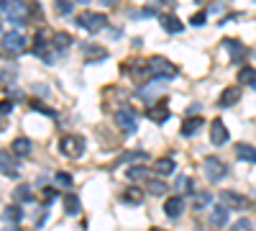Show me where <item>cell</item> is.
<instances>
[{"instance_id": "23", "label": "cell", "mask_w": 256, "mask_h": 231, "mask_svg": "<svg viewBox=\"0 0 256 231\" xmlns=\"http://www.w3.org/2000/svg\"><path fill=\"white\" fill-rule=\"evenodd\" d=\"M13 198H16L18 203H31V200H34V193H31V185H20V187H16V193H13Z\"/></svg>"}, {"instance_id": "17", "label": "cell", "mask_w": 256, "mask_h": 231, "mask_svg": "<svg viewBox=\"0 0 256 231\" xmlns=\"http://www.w3.org/2000/svg\"><path fill=\"white\" fill-rule=\"evenodd\" d=\"M146 116H148V118H152L154 123H164V121L169 118V108L164 106V103H162V106H148V111H146Z\"/></svg>"}, {"instance_id": "2", "label": "cell", "mask_w": 256, "mask_h": 231, "mask_svg": "<svg viewBox=\"0 0 256 231\" xmlns=\"http://www.w3.org/2000/svg\"><path fill=\"white\" fill-rule=\"evenodd\" d=\"M77 26H80V29H84L88 34H98V31H102L105 26H108V18H105V13L88 11V13L77 16Z\"/></svg>"}, {"instance_id": "9", "label": "cell", "mask_w": 256, "mask_h": 231, "mask_svg": "<svg viewBox=\"0 0 256 231\" xmlns=\"http://www.w3.org/2000/svg\"><path fill=\"white\" fill-rule=\"evenodd\" d=\"M228 141V129H226V123L220 118H216L210 123V144H216V146H223Z\"/></svg>"}, {"instance_id": "5", "label": "cell", "mask_w": 256, "mask_h": 231, "mask_svg": "<svg viewBox=\"0 0 256 231\" xmlns=\"http://www.w3.org/2000/svg\"><path fill=\"white\" fill-rule=\"evenodd\" d=\"M6 18L10 21L13 26H26V13H28V6L24 0H8L6 3Z\"/></svg>"}, {"instance_id": "24", "label": "cell", "mask_w": 256, "mask_h": 231, "mask_svg": "<svg viewBox=\"0 0 256 231\" xmlns=\"http://www.w3.org/2000/svg\"><path fill=\"white\" fill-rule=\"evenodd\" d=\"M238 82H244V85H251V88L256 90V70L244 67V70L238 72Z\"/></svg>"}, {"instance_id": "46", "label": "cell", "mask_w": 256, "mask_h": 231, "mask_svg": "<svg viewBox=\"0 0 256 231\" xmlns=\"http://www.w3.org/2000/svg\"><path fill=\"white\" fill-rule=\"evenodd\" d=\"M8 231H16V228H8Z\"/></svg>"}, {"instance_id": "39", "label": "cell", "mask_w": 256, "mask_h": 231, "mask_svg": "<svg viewBox=\"0 0 256 231\" xmlns=\"http://www.w3.org/2000/svg\"><path fill=\"white\" fill-rule=\"evenodd\" d=\"M10 111H13V103H10V100L0 103V113H10Z\"/></svg>"}, {"instance_id": "37", "label": "cell", "mask_w": 256, "mask_h": 231, "mask_svg": "<svg viewBox=\"0 0 256 231\" xmlns=\"http://www.w3.org/2000/svg\"><path fill=\"white\" fill-rule=\"evenodd\" d=\"M190 24H192V26H202V24H205V13L192 16V18H190Z\"/></svg>"}, {"instance_id": "30", "label": "cell", "mask_w": 256, "mask_h": 231, "mask_svg": "<svg viewBox=\"0 0 256 231\" xmlns=\"http://www.w3.org/2000/svg\"><path fill=\"white\" fill-rule=\"evenodd\" d=\"M84 52H90V54H88V62H98V59L108 57V52L100 49V47H84Z\"/></svg>"}, {"instance_id": "34", "label": "cell", "mask_w": 256, "mask_h": 231, "mask_svg": "<svg viewBox=\"0 0 256 231\" xmlns=\"http://www.w3.org/2000/svg\"><path fill=\"white\" fill-rule=\"evenodd\" d=\"M174 185H177L180 193H190V190H192V180H190V177H177Z\"/></svg>"}, {"instance_id": "8", "label": "cell", "mask_w": 256, "mask_h": 231, "mask_svg": "<svg viewBox=\"0 0 256 231\" xmlns=\"http://www.w3.org/2000/svg\"><path fill=\"white\" fill-rule=\"evenodd\" d=\"M0 172L10 180H18V157H13L10 152H0Z\"/></svg>"}, {"instance_id": "33", "label": "cell", "mask_w": 256, "mask_h": 231, "mask_svg": "<svg viewBox=\"0 0 256 231\" xmlns=\"http://www.w3.org/2000/svg\"><path fill=\"white\" fill-rule=\"evenodd\" d=\"M146 175H148V170H146L144 164H138V167H131V170H128V177H131V180H141V177H146Z\"/></svg>"}, {"instance_id": "36", "label": "cell", "mask_w": 256, "mask_h": 231, "mask_svg": "<svg viewBox=\"0 0 256 231\" xmlns=\"http://www.w3.org/2000/svg\"><path fill=\"white\" fill-rule=\"evenodd\" d=\"M230 231H251V221H248V218H241L238 223H233Z\"/></svg>"}, {"instance_id": "41", "label": "cell", "mask_w": 256, "mask_h": 231, "mask_svg": "<svg viewBox=\"0 0 256 231\" xmlns=\"http://www.w3.org/2000/svg\"><path fill=\"white\" fill-rule=\"evenodd\" d=\"M138 16H144V18H152V16H154V11H152V8H144Z\"/></svg>"}, {"instance_id": "15", "label": "cell", "mask_w": 256, "mask_h": 231, "mask_svg": "<svg viewBox=\"0 0 256 231\" xmlns=\"http://www.w3.org/2000/svg\"><path fill=\"white\" fill-rule=\"evenodd\" d=\"M238 100H241V88H226L223 95L218 98V106L220 108H230V106H236Z\"/></svg>"}, {"instance_id": "7", "label": "cell", "mask_w": 256, "mask_h": 231, "mask_svg": "<svg viewBox=\"0 0 256 231\" xmlns=\"http://www.w3.org/2000/svg\"><path fill=\"white\" fill-rule=\"evenodd\" d=\"M0 44H3V49H6V52L18 54L20 49L26 47V36L20 34V31H6V34H3V39H0Z\"/></svg>"}, {"instance_id": "29", "label": "cell", "mask_w": 256, "mask_h": 231, "mask_svg": "<svg viewBox=\"0 0 256 231\" xmlns=\"http://www.w3.org/2000/svg\"><path fill=\"white\" fill-rule=\"evenodd\" d=\"M146 190L152 193V195H164V193H166V185H164L162 180H148V182H146Z\"/></svg>"}, {"instance_id": "28", "label": "cell", "mask_w": 256, "mask_h": 231, "mask_svg": "<svg viewBox=\"0 0 256 231\" xmlns=\"http://www.w3.org/2000/svg\"><path fill=\"white\" fill-rule=\"evenodd\" d=\"M154 170H156L159 175H169V172H174V159H159V162L154 164Z\"/></svg>"}, {"instance_id": "40", "label": "cell", "mask_w": 256, "mask_h": 231, "mask_svg": "<svg viewBox=\"0 0 256 231\" xmlns=\"http://www.w3.org/2000/svg\"><path fill=\"white\" fill-rule=\"evenodd\" d=\"M44 195H46V203H52V200L56 198V190H52V187H46V190H44Z\"/></svg>"}, {"instance_id": "14", "label": "cell", "mask_w": 256, "mask_h": 231, "mask_svg": "<svg viewBox=\"0 0 256 231\" xmlns=\"http://www.w3.org/2000/svg\"><path fill=\"white\" fill-rule=\"evenodd\" d=\"M202 123H205L202 116H190V118H184V121H182V136H195V134L202 129Z\"/></svg>"}, {"instance_id": "16", "label": "cell", "mask_w": 256, "mask_h": 231, "mask_svg": "<svg viewBox=\"0 0 256 231\" xmlns=\"http://www.w3.org/2000/svg\"><path fill=\"white\" fill-rule=\"evenodd\" d=\"M236 157L238 159H244V162H251V164H256V146H251V144H236Z\"/></svg>"}, {"instance_id": "32", "label": "cell", "mask_w": 256, "mask_h": 231, "mask_svg": "<svg viewBox=\"0 0 256 231\" xmlns=\"http://www.w3.org/2000/svg\"><path fill=\"white\" fill-rule=\"evenodd\" d=\"M54 180H56V185H62V187H72V182H74L70 172H56Z\"/></svg>"}, {"instance_id": "12", "label": "cell", "mask_w": 256, "mask_h": 231, "mask_svg": "<svg viewBox=\"0 0 256 231\" xmlns=\"http://www.w3.org/2000/svg\"><path fill=\"white\" fill-rule=\"evenodd\" d=\"M182 211H184V198L182 195H174V198H166L164 200V213L169 218H180Z\"/></svg>"}, {"instance_id": "22", "label": "cell", "mask_w": 256, "mask_h": 231, "mask_svg": "<svg viewBox=\"0 0 256 231\" xmlns=\"http://www.w3.org/2000/svg\"><path fill=\"white\" fill-rule=\"evenodd\" d=\"M20 218H24V211H20V205H8L3 211V221L8 223H18Z\"/></svg>"}, {"instance_id": "4", "label": "cell", "mask_w": 256, "mask_h": 231, "mask_svg": "<svg viewBox=\"0 0 256 231\" xmlns=\"http://www.w3.org/2000/svg\"><path fill=\"white\" fill-rule=\"evenodd\" d=\"M202 170H205V177H208L210 182H220V180L228 175L226 162L218 159V157H205V159H202Z\"/></svg>"}, {"instance_id": "3", "label": "cell", "mask_w": 256, "mask_h": 231, "mask_svg": "<svg viewBox=\"0 0 256 231\" xmlns=\"http://www.w3.org/2000/svg\"><path fill=\"white\" fill-rule=\"evenodd\" d=\"M59 152H62L64 157H70V159L82 157V154H84V139H82V136H74V134L62 136V141H59Z\"/></svg>"}, {"instance_id": "26", "label": "cell", "mask_w": 256, "mask_h": 231, "mask_svg": "<svg viewBox=\"0 0 256 231\" xmlns=\"http://www.w3.org/2000/svg\"><path fill=\"white\" fill-rule=\"evenodd\" d=\"M62 200H64V211L67 213H72V216L80 213V198L77 195H64Z\"/></svg>"}, {"instance_id": "25", "label": "cell", "mask_w": 256, "mask_h": 231, "mask_svg": "<svg viewBox=\"0 0 256 231\" xmlns=\"http://www.w3.org/2000/svg\"><path fill=\"white\" fill-rule=\"evenodd\" d=\"M52 44H54L56 52H59V49H67V47L72 44V36H70V34H64V31H59V34H54Z\"/></svg>"}, {"instance_id": "43", "label": "cell", "mask_w": 256, "mask_h": 231, "mask_svg": "<svg viewBox=\"0 0 256 231\" xmlns=\"http://www.w3.org/2000/svg\"><path fill=\"white\" fill-rule=\"evenodd\" d=\"M162 3H166V6H174V0H162Z\"/></svg>"}, {"instance_id": "38", "label": "cell", "mask_w": 256, "mask_h": 231, "mask_svg": "<svg viewBox=\"0 0 256 231\" xmlns=\"http://www.w3.org/2000/svg\"><path fill=\"white\" fill-rule=\"evenodd\" d=\"M210 200H212V198H210L208 193H202V195H200V200H198V208H202V205H210Z\"/></svg>"}, {"instance_id": "1", "label": "cell", "mask_w": 256, "mask_h": 231, "mask_svg": "<svg viewBox=\"0 0 256 231\" xmlns=\"http://www.w3.org/2000/svg\"><path fill=\"white\" fill-rule=\"evenodd\" d=\"M148 70H152V75L156 80H174L180 75L177 65H172V62L164 59V57H152L148 59Z\"/></svg>"}, {"instance_id": "19", "label": "cell", "mask_w": 256, "mask_h": 231, "mask_svg": "<svg viewBox=\"0 0 256 231\" xmlns=\"http://www.w3.org/2000/svg\"><path fill=\"white\" fill-rule=\"evenodd\" d=\"M226 221H228V208L220 203L218 208H212V213H210V223H212V226H226Z\"/></svg>"}, {"instance_id": "44", "label": "cell", "mask_w": 256, "mask_h": 231, "mask_svg": "<svg viewBox=\"0 0 256 231\" xmlns=\"http://www.w3.org/2000/svg\"><path fill=\"white\" fill-rule=\"evenodd\" d=\"M148 231H164V228H156V226H154V228H148Z\"/></svg>"}, {"instance_id": "6", "label": "cell", "mask_w": 256, "mask_h": 231, "mask_svg": "<svg viewBox=\"0 0 256 231\" xmlns=\"http://www.w3.org/2000/svg\"><path fill=\"white\" fill-rule=\"evenodd\" d=\"M116 123L120 126V129H123L126 134H134V131H136V126H138V116H136V111H134V108L123 106V108L116 113Z\"/></svg>"}, {"instance_id": "27", "label": "cell", "mask_w": 256, "mask_h": 231, "mask_svg": "<svg viewBox=\"0 0 256 231\" xmlns=\"http://www.w3.org/2000/svg\"><path fill=\"white\" fill-rule=\"evenodd\" d=\"M16 67L10 65V67H0V82H3V85H13L16 82Z\"/></svg>"}, {"instance_id": "11", "label": "cell", "mask_w": 256, "mask_h": 231, "mask_svg": "<svg viewBox=\"0 0 256 231\" xmlns=\"http://www.w3.org/2000/svg\"><path fill=\"white\" fill-rule=\"evenodd\" d=\"M223 49L230 52V62H244V57L248 54V49L241 44V41H236V39H226L223 41Z\"/></svg>"}, {"instance_id": "45", "label": "cell", "mask_w": 256, "mask_h": 231, "mask_svg": "<svg viewBox=\"0 0 256 231\" xmlns=\"http://www.w3.org/2000/svg\"><path fill=\"white\" fill-rule=\"evenodd\" d=\"M80 3H90V0H80Z\"/></svg>"}, {"instance_id": "42", "label": "cell", "mask_w": 256, "mask_h": 231, "mask_svg": "<svg viewBox=\"0 0 256 231\" xmlns=\"http://www.w3.org/2000/svg\"><path fill=\"white\" fill-rule=\"evenodd\" d=\"M116 3V0H102V6H113Z\"/></svg>"}, {"instance_id": "20", "label": "cell", "mask_w": 256, "mask_h": 231, "mask_svg": "<svg viewBox=\"0 0 256 231\" xmlns=\"http://www.w3.org/2000/svg\"><path fill=\"white\" fill-rule=\"evenodd\" d=\"M159 88H162V85H159V80L154 82V85H144V88L138 90V98L146 103V106H152V100H154V95L159 93Z\"/></svg>"}, {"instance_id": "10", "label": "cell", "mask_w": 256, "mask_h": 231, "mask_svg": "<svg viewBox=\"0 0 256 231\" xmlns=\"http://www.w3.org/2000/svg\"><path fill=\"white\" fill-rule=\"evenodd\" d=\"M159 24H162V29H164L166 34H182V29H184V24H182L174 13H162V16H159Z\"/></svg>"}, {"instance_id": "31", "label": "cell", "mask_w": 256, "mask_h": 231, "mask_svg": "<svg viewBox=\"0 0 256 231\" xmlns=\"http://www.w3.org/2000/svg\"><path fill=\"white\" fill-rule=\"evenodd\" d=\"M31 108L38 111V113H44V116H49V118H56V111H54V108H46L41 100H34V103H31Z\"/></svg>"}, {"instance_id": "13", "label": "cell", "mask_w": 256, "mask_h": 231, "mask_svg": "<svg viewBox=\"0 0 256 231\" xmlns=\"http://www.w3.org/2000/svg\"><path fill=\"white\" fill-rule=\"evenodd\" d=\"M220 203H223L226 208H238V211L248 205V200H246L244 195L233 193V190H223V193H220Z\"/></svg>"}, {"instance_id": "18", "label": "cell", "mask_w": 256, "mask_h": 231, "mask_svg": "<svg viewBox=\"0 0 256 231\" xmlns=\"http://www.w3.org/2000/svg\"><path fill=\"white\" fill-rule=\"evenodd\" d=\"M120 200L128 203V205H141V200H144V190H138V187H128V190H123Z\"/></svg>"}, {"instance_id": "21", "label": "cell", "mask_w": 256, "mask_h": 231, "mask_svg": "<svg viewBox=\"0 0 256 231\" xmlns=\"http://www.w3.org/2000/svg\"><path fill=\"white\" fill-rule=\"evenodd\" d=\"M13 154H18V157H28V154H31V141H28L26 136L16 139V141H13Z\"/></svg>"}, {"instance_id": "35", "label": "cell", "mask_w": 256, "mask_h": 231, "mask_svg": "<svg viewBox=\"0 0 256 231\" xmlns=\"http://www.w3.org/2000/svg\"><path fill=\"white\" fill-rule=\"evenodd\" d=\"M56 11H59L62 16H70V11H72V3H70V0H56Z\"/></svg>"}]
</instances>
